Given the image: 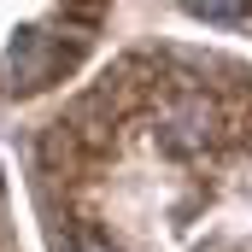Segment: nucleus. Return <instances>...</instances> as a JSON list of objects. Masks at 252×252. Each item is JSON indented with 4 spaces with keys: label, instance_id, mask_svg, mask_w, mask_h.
I'll list each match as a JSON object with an SVG mask.
<instances>
[{
    "label": "nucleus",
    "instance_id": "4",
    "mask_svg": "<svg viewBox=\"0 0 252 252\" xmlns=\"http://www.w3.org/2000/svg\"><path fill=\"white\" fill-rule=\"evenodd\" d=\"M76 252H112V247H106V241H82Z\"/></svg>",
    "mask_w": 252,
    "mask_h": 252
},
{
    "label": "nucleus",
    "instance_id": "3",
    "mask_svg": "<svg viewBox=\"0 0 252 252\" xmlns=\"http://www.w3.org/2000/svg\"><path fill=\"white\" fill-rule=\"evenodd\" d=\"M199 18H241L247 12V0H188Z\"/></svg>",
    "mask_w": 252,
    "mask_h": 252
},
{
    "label": "nucleus",
    "instance_id": "1",
    "mask_svg": "<svg viewBox=\"0 0 252 252\" xmlns=\"http://www.w3.org/2000/svg\"><path fill=\"white\" fill-rule=\"evenodd\" d=\"M211 129H217V106H211L205 94H188V100H176V106L164 112V135H170L182 153L205 147V141H211Z\"/></svg>",
    "mask_w": 252,
    "mask_h": 252
},
{
    "label": "nucleus",
    "instance_id": "2",
    "mask_svg": "<svg viewBox=\"0 0 252 252\" xmlns=\"http://www.w3.org/2000/svg\"><path fill=\"white\" fill-rule=\"evenodd\" d=\"M47 76H53V47L41 35H18V47H12V88H35Z\"/></svg>",
    "mask_w": 252,
    "mask_h": 252
}]
</instances>
